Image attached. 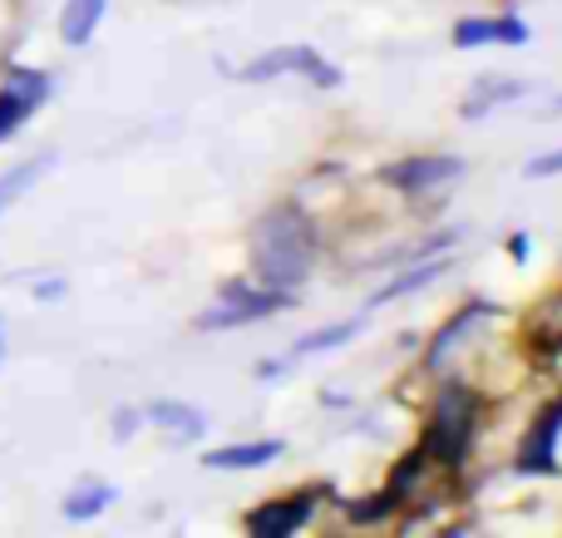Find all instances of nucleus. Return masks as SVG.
Listing matches in <instances>:
<instances>
[{"mask_svg":"<svg viewBox=\"0 0 562 538\" xmlns=\"http://www.w3.org/2000/svg\"><path fill=\"white\" fill-rule=\"evenodd\" d=\"M252 262L272 292L301 287L316 267V227L301 208H272L252 233Z\"/></svg>","mask_w":562,"mask_h":538,"instance_id":"nucleus-1","label":"nucleus"},{"mask_svg":"<svg viewBox=\"0 0 562 538\" xmlns=\"http://www.w3.org/2000/svg\"><path fill=\"white\" fill-rule=\"evenodd\" d=\"M474 430H479V395L464 391V385H449V391H439V401H435V415H429V430H425L419 455H425V460H439L445 470H459L469 445H474Z\"/></svg>","mask_w":562,"mask_h":538,"instance_id":"nucleus-2","label":"nucleus"},{"mask_svg":"<svg viewBox=\"0 0 562 538\" xmlns=\"http://www.w3.org/2000/svg\"><path fill=\"white\" fill-rule=\"evenodd\" d=\"M281 306H291L286 292H272V287H267V292H257V287H247V282H233L203 316H198V332H227V326L262 322V316L281 312Z\"/></svg>","mask_w":562,"mask_h":538,"instance_id":"nucleus-3","label":"nucleus"},{"mask_svg":"<svg viewBox=\"0 0 562 538\" xmlns=\"http://www.w3.org/2000/svg\"><path fill=\"white\" fill-rule=\"evenodd\" d=\"M49 99V75L40 69H10L5 85H0V144H5L15 128H25L35 119V109Z\"/></svg>","mask_w":562,"mask_h":538,"instance_id":"nucleus-4","label":"nucleus"},{"mask_svg":"<svg viewBox=\"0 0 562 538\" xmlns=\"http://www.w3.org/2000/svg\"><path fill=\"white\" fill-rule=\"evenodd\" d=\"M277 75H306L311 85H321V89L340 85V69H330L311 45H281V49H272V55L257 59V65L237 69V79H277Z\"/></svg>","mask_w":562,"mask_h":538,"instance_id":"nucleus-5","label":"nucleus"},{"mask_svg":"<svg viewBox=\"0 0 562 538\" xmlns=\"http://www.w3.org/2000/svg\"><path fill=\"white\" fill-rule=\"evenodd\" d=\"M464 164L449 154H435V158H405V164H390L385 168V183L400 188V193H415V198H435V193H449L459 183Z\"/></svg>","mask_w":562,"mask_h":538,"instance_id":"nucleus-6","label":"nucleus"},{"mask_svg":"<svg viewBox=\"0 0 562 538\" xmlns=\"http://www.w3.org/2000/svg\"><path fill=\"white\" fill-rule=\"evenodd\" d=\"M311 509H316V490L286 494V500H267L247 514V534L252 538H296V529L311 519Z\"/></svg>","mask_w":562,"mask_h":538,"instance_id":"nucleus-7","label":"nucleus"},{"mask_svg":"<svg viewBox=\"0 0 562 538\" xmlns=\"http://www.w3.org/2000/svg\"><path fill=\"white\" fill-rule=\"evenodd\" d=\"M454 45H459V49H479V45H528V25H524L518 15L459 20V25H454Z\"/></svg>","mask_w":562,"mask_h":538,"instance_id":"nucleus-8","label":"nucleus"},{"mask_svg":"<svg viewBox=\"0 0 562 538\" xmlns=\"http://www.w3.org/2000/svg\"><path fill=\"white\" fill-rule=\"evenodd\" d=\"M104 10H109V0H65V10H59V40L65 45H89Z\"/></svg>","mask_w":562,"mask_h":538,"instance_id":"nucleus-9","label":"nucleus"},{"mask_svg":"<svg viewBox=\"0 0 562 538\" xmlns=\"http://www.w3.org/2000/svg\"><path fill=\"white\" fill-rule=\"evenodd\" d=\"M281 450H286V445H281V440L227 445V450H217V455H203V464H207V470H262V464H272Z\"/></svg>","mask_w":562,"mask_h":538,"instance_id":"nucleus-10","label":"nucleus"},{"mask_svg":"<svg viewBox=\"0 0 562 538\" xmlns=\"http://www.w3.org/2000/svg\"><path fill=\"white\" fill-rule=\"evenodd\" d=\"M148 421H154L164 435H173V440H198V435L207 430L203 415H198L193 405H178V401H158V405H148Z\"/></svg>","mask_w":562,"mask_h":538,"instance_id":"nucleus-11","label":"nucleus"},{"mask_svg":"<svg viewBox=\"0 0 562 538\" xmlns=\"http://www.w3.org/2000/svg\"><path fill=\"white\" fill-rule=\"evenodd\" d=\"M445 267H449V257H429L425 267H409V272H400L390 287H380V296H370V306H385V302H395V296H405V292H419V287H429Z\"/></svg>","mask_w":562,"mask_h":538,"instance_id":"nucleus-12","label":"nucleus"},{"mask_svg":"<svg viewBox=\"0 0 562 538\" xmlns=\"http://www.w3.org/2000/svg\"><path fill=\"white\" fill-rule=\"evenodd\" d=\"M109 504H114V490H109V484H79V490L65 500V519L89 524V519H99Z\"/></svg>","mask_w":562,"mask_h":538,"instance_id":"nucleus-13","label":"nucleus"},{"mask_svg":"<svg viewBox=\"0 0 562 538\" xmlns=\"http://www.w3.org/2000/svg\"><path fill=\"white\" fill-rule=\"evenodd\" d=\"M524 94H528L524 79H484V85L474 89V99L464 104V114L479 119V114H488L494 104H508V99H524Z\"/></svg>","mask_w":562,"mask_h":538,"instance_id":"nucleus-14","label":"nucleus"},{"mask_svg":"<svg viewBox=\"0 0 562 538\" xmlns=\"http://www.w3.org/2000/svg\"><path fill=\"white\" fill-rule=\"evenodd\" d=\"M55 164L49 154H40V158H30V164H20V168H10V173H0V213H5L15 198H25L30 188H35V178L45 173V168Z\"/></svg>","mask_w":562,"mask_h":538,"instance_id":"nucleus-15","label":"nucleus"},{"mask_svg":"<svg viewBox=\"0 0 562 538\" xmlns=\"http://www.w3.org/2000/svg\"><path fill=\"white\" fill-rule=\"evenodd\" d=\"M356 326H360V322L326 326V332H316V336H306V341H296V346H291V356H316V351H330V346H346L350 336H356Z\"/></svg>","mask_w":562,"mask_h":538,"instance_id":"nucleus-16","label":"nucleus"},{"mask_svg":"<svg viewBox=\"0 0 562 538\" xmlns=\"http://www.w3.org/2000/svg\"><path fill=\"white\" fill-rule=\"evenodd\" d=\"M524 173L528 178H553V173H562V148H553V154H543V158H528Z\"/></svg>","mask_w":562,"mask_h":538,"instance_id":"nucleus-17","label":"nucleus"},{"mask_svg":"<svg viewBox=\"0 0 562 538\" xmlns=\"http://www.w3.org/2000/svg\"><path fill=\"white\" fill-rule=\"evenodd\" d=\"M134 425H138V415H134V411H119L114 435H119V440H128V435H134Z\"/></svg>","mask_w":562,"mask_h":538,"instance_id":"nucleus-18","label":"nucleus"},{"mask_svg":"<svg viewBox=\"0 0 562 538\" xmlns=\"http://www.w3.org/2000/svg\"><path fill=\"white\" fill-rule=\"evenodd\" d=\"M553 415H558L553 421V464H558V455H562V401L553 405Z\"/></svg>","mask_w":562,"mask_h":538,"instance_id":"nucleus-19","label":"nucleus"},{"mask_svg":"<svg viewBox=\"0 0 562 538\" xmlns=\"http://www.w3.org/2000/svg\"><path fill=\"white\" fill-rule=\"evenodd\" d=\"M59 292H65V282H45V287H40V296H45V302H55Z\"/></svg>","mask_w":562,"mask_h":538,"instance_id":"nucleus-20","label":"nucleus"},{"mask_svg":"<svg viewBox=\"0 0 562 538\" xmlns=\"http://www.w3.org/2000/svg\"><path fill=\"white\" fill-rule=\"evenodd\" d=\"M445 538H479L474 529H459V534H445Z\"/></svg>","mask_w":562,"mask_h":538,"instance_id":"nucleus-21","label":"nucleus"},{"mask_svg":"<svg viewBox=\"0 0 562 538\" xmlns=\"http://www.w3.org/2000/svg\"><path fill=\"white\" fill-rule=\"evenodd\" d=\"M0 361H5V336H0Z\"/></svg>","mask_w":562,"mask_h":538,"instance_id":"nucleus-22","label":"nucleus"}]
</instances>
